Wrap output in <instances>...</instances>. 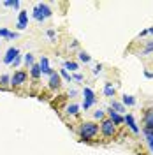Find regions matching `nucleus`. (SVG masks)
<instances>
[{
	"label": "nucleus",
	"instance_id": "9d476101",
	"mask_svg": "<svg viewBox=\"0 0 153 155\" xmlns=\"http://www.w3.org/2000/svg\"><path fill=\"white\" fill-rule=\"evenodd\" d=\"M39 67H41V72H42V74H48V76H51V74H53V71H51V67H49V62H48V58H46V57L41 58Z\"/></svg>",
	"mask_w": 153,
	"mask_h": 155
},
{
	"label": "nucleus",
	"instance_id": "7c9ffc66",
	"mask_svg": "<svg viewBox=\"0 0 153 155\" xmlns=\"http://www.w3.org/2000/svg\"><path fill=\"white\" fill-rule=\"evenodd\" d=\"M74 79H76V81H81V79H83V76H81V74H74Z\"/></svg>",
	"mask_w": 153,
	"mask_h": 155
},
{
	"label": "nucleus",
	"instance_id": "4be33fe9",
	"mask_svg": "<svg viewBox=\"0 0 153 155\" xmlns=\"http://www.w3.org/2000/svg\"><path fill=\"white\" fill-rule=\"evenodd\" d=\"M0 83H2L4 87H7V85H11V76H7V74L0 76Z\"/></svg>",
	"mask_w": 153,
	"mask_h": 155
},
{
	"label": "nucleus",
	"instance_id": "f3484780",
	"mask_svg": "<svg viewBox=\"0 0 153 155\" xmlns=\"http://www.w3.org/2000/svg\"><path fill=\"white\" fill-rule=\"evenodd\" d=\"M123 104H125V106H134L135 99L132 95H127V94H125V95H123Z\"/></svg>",
	"mask_w": 153,
	"mask_h": 155
},
{
	"label": "nucleus",
	"instance_id": "6e6552de",
	"mask_svg": "<svg viewBox=\"0 0 153 155\" xmlns=\"http://www.w3.org/2000/svg\"><path fill=\"white\" fill-rule=\"evenodd\" d=\"M144 125L146 130H153V107L144 111Z\"/></svg>",
	"mask_w": 153,
	"mask_h": 155
},
{
	"label": "nucleus",
	"instance_id": "a211bd4d",
	"mask_svg": "<svg viewBox=\"0 0 153 155\" xmlns=\"http://www.w3.org/2000/svg\"><path fill=\"white\" fill-rule=\"evenodd\" d=\"M65 71H70V72H74V71H77V64L76 62H65Z\"/></svg>",
	"mask_w": 153,
	"mask_h": 155
},
{
	"label": "nucleus",
	"instance_id": "5701e85b",
	"mask_svg": "<svg viewBox=\"0 0 153 155\" xmlns=\"http://www.w3.org/2000/svg\"><path fill=\"white\" fill-rule=\"evenodd\" d=\"M79 60H81V62H85V64H88V62H90L92 58H90V55H88V53L81 51V53H79Z\"/></svg>",
	"mask_w": 153,
	"mask_h": 155
},
{
	"label": "nucleus",
	"instance_id": "7ed1b4c3",
	"mask_svg": "<svg viewBox=\"0 0 153 155\" xmlns=\"http://www.w3.org/2000/svg\"><path fill=\"white\" fill-rule=\"evenodd\" d=\"M83 95H85V102H83V109H88L95 104V94L92 88H85L83 90Z\"/></svg>",
	"mask_w": 153,
	"mask_h": 155
},
{
	"label": "nucleus",
	"instance_id": "aec40b11",
	"mask_svg": "<svg viewBox=\"0 0 153 155\" xmlns=\"http://www.w3.org/2000/svg\"><path fill=\"white\" fill-rule=\"evenodd\" d=\"M25 64H27V67H32L35 62H34V55H30V53H27L25 55Z\"/></svg>",
	"mask_w": 153,
	"mask_h": 155
},
{
	"label": "nucleus",
	"instance_id": "a878e982",
	"mask_svg": "<svg viewBox=\"0 0 153 155\" xmlns=\"http://www.w3.org/2000/svg\"><path fill=\"white\" fill-rule=\"evenodd\" d=\"M97 118V120H100V118H102V116H104V111H95V115H93Z\"/></svg>",
	"mask_w": 153,
	"mask_h": 155
},
{
	"label": "nucleus",
	"instance_id": "6ab92c4d",
	"mask_svg": "<svg viewBox=\"0 0 153 155\" xmlns=\"http://www.w3.org/2000/svg\"><path fill=\"white\" fill-rule=\"evenodd\" d=\"M58 74H60V78H63V79H65V81H69V83L72 81V76L69 74V72H67V71H65V69H62V71H60Z\"/></svg>",
	"mask_w": 153,
	"mask_h": 155
},
{
	"label": "nucleus",
	"instance_id": "f257e3e1",
	"mask_svg": "<svg viewBox=\"0 0 153 155\" xmlns=\"http://www.w3.org/2000/svg\"><path fill=\"white\" fill-rule=\"evenodd\" d=\"M97 132H99V125L93 124V122H85L79 127V136H81L83 141H92L97 136Z\"/></svg>",
	"mask_w": 153,
	"mask_h": 155
},
{
	"label": "nucleus",
	"instance_id": "ddd939ff",
	"mask_svg": "<svg viewBox=\"0 0 153 155\" xmlns=\"http://www.w3.org/2000/svg\"><path fill=\"white\" fill-rule=\"evenodd\" d=\"M30 74H32V78H34V79H39V78H41V74H42V72H41V67H39L37 64H34V65L30 67Z\"/></svg>",
	"mask_w": 153,
	"mask_h": 155
},
{
	"label": "nucleus",
	"instance_id": "423d86ee",
	"mask_svg": "<svg viewBox=\"0 0 153 155\" xmlns=\"http://www.w3.org/2000/svg\"><path fill=\"white\" fill-rule=\"evenodd\" d=\"M27 27H28V12H27V11H19L16 28H18V30H25Z\"/></svg>",
	"mask_w": 153,
	"mask_h": 155
},
{
	"label": "nucleus",
	"instance_id": "b1692460",
	"mask_svg": "<svg viewBox=\"0 0 153 155\" xmlns=\"http://www.w3.org/2000/svg\"><path fill=\"white\" fill-rule=\"evenodd\" d=\"M9 34L11 32L7 28H0V37H9Z\"/></svg>",
	"mask_w": 153,
	"mask_h": 155
},
{
	"label": "nucleus",
	"instance_id": "9b49d317",
	"mask_svg": "<svg viewBox=\"0 0 153 155\" xmlns=\"http://www.w3.org/2000/svg\"><path fill=\"white\" fill-rule=\"evenodd\" d=\"M109 120H111L115 125H120V124L123 122V116L120 115V113H116V111H113V109H111V111H109Z\"/></svg>",
	"mask_w": 153,
	"mask_h": 155
},
{
	"label": "nucleus",
	"instance_id": "39448f33",
	"mask_svg": "<svg viewBox=\"0 0 153 155\" xmlns=\"http://www.w3.org/2000/svg\"><path fill=\"white\" fill-rule=\"evenodd\" d=\"M100 130H102V134L106 137H111V136H115V124L111 122V120H104L102 124H100Z\"/></svg>",
	"mask_w": 153,
	"mask_h": 155
},
{
	"label": "nucleus",
	"instance_id": "f8f14e48",
	"mask_svg": "<svg viewBox=\"0 0 153 155\" xmlns=\"http://www.w3.org/2000/svg\"><path fill=\"white\" fill-rule=\"evenodd\" d=\"M58 87H60V74L53 72L49 76V88H58Z\"/></svg>",
	"mask_w": 153,
	"mask_h": 155
},
{
	"label": "nucleus",
	"instance_id": "393cba45",
	"mask_svg": "<svg viewBox=\"0 0 153 155\" xmlns=\"http://www.w3.org/2000/svg\"><path fill=\"white\" fill-rule=\"evenodd\" d=\"M151 49H153V42H150V44L146 46V49H144V55H148V53H150Z\"/></svg>",
	"mask_w": 153,
	"mask_h": 155
},
{
	"label": "nucleus",
	"instance_id": "dca6fc26",
	"mask_svg": "<svg viewBox=\"0 0 153 155\" xmlns=\"http://www.w3.org/2000/svg\"><path fill=\"white\" fill-rule=\"evenodd\" d=\"M144 134H146V141H148V145H150V148L153 152V130H146L144 129Z\"/></svg>",
	"mask_w": 153,
	"mask_h": 155
},
{
	"label": "nucleus",
	"instance_id": "2f4dec72",
	"mask_svg": "<svg viewBox=\"0 0 153 155\" xmlns=\"http://www.w3.org/2000/svg\"><path fill=\"white\" fill-rule=\"evenodd\" d=\"M12 7H14V9H18V7H19V2H18V0H14V2H12Z\"/></svg>",
	"mask_w": 153,
	"mask_h": 155
},
{
	"label": "nucleus",
	"instance_id": "c85d7f7f",
	"mask_svg": "<svg viewBox=\"0 0 153 155\" xmlns=\"http://www.w3.org/2000/svg\"><path fill=\"white\" fill-rule=\"evenodd\" d=\"M100 71H102V65H97V67L93 69V74H99V72H100Z\"/></svg>",
	"mask_w": 153,
	"mask_h": 155
},
{
	"label": "nucleus",
	"instance_id": "473e14b6",
	"mask_svg": "<svg viewBox=\"0 0 153 155\" xmlns=\"http://www.w3.org/2000/svg\"><path fill=\"white\" fill-rule=\"evenodd\" d=\"M148 34H153V27L151 28H148Z\"/></svg>",
	"mask_w": 153,
	"mask_h": 155
},
{
	"label": "nucleus",
	"instance_id": "4468645a",
	"mask_svg": "<svg viewBox=\"0 0 153 155\" xmlns=\"http://www.w3.org/2000/svg\"><path fill=\"white\" fill-rule=\"evenodd\" d=\"M111 109L116 111V113H122V111H125V106L120 104V102H116V101H113V102H111Z\"/></svg>",
	"mask_w": 153,
	"mask_h": 155
},
{
	"label": "nucleus",
	"instance_id": "412c9836",
	"mask_svg": "<svg viewBox=\"0 0 153 155\" xmlns=\"http://www.w3.org/2000/svg\"><path fill=\"white\" fill-rule=\"evenodd\" d=\"M77 109L79 107L76 104H70V106H67V115H77Z\"/></svg>",
	"mask_w": 153,
	"mask_h": 155
},
{
	"label": "nucleus",
	"instance_id": "cd10ccee",
	"mask_svg": "<svg viewBox=\"0 0 153 155\" xmlns=\"http://www.w3.org/2000/svg\"><path fill=\"white\" fill-rule=\"evenodd\" d=\"M48 37L49 39H55V30H48Z\"/></svg>",
	"mask_w": 153,
	"mask_h": 155
},
{
	"label": "nucleus",
	"instance_id": "20e7f679",
	"mask_svg": "<svg viewBox=\"0 0 153 155\" xmlns=\"http://www.w3.org/2000/svg\"><path fill=\"white\" fill-rule=\"evenodd\" d=\"M27 81V72L25 71H16L12 76H11V85L12 87H19Z\"/></svg>",
	"mask_w": 153,
	"mask_h": 155
},
{
	"label": "nucleus",
	"instance_id": "bb28decb",
	"mask_svg": "<svg viewBox=\"0 0 153 155\" xmlns=\"http://www.w3.org/2000/svg\"><path fill=\"white\" fill-rule=\"evenodd\" d=\"M19 62H21V57H18L16 60H14V62H12V64H11V65H14V67H18V65H19Z\"/></svg>",
	"mask_w": 153,
	"mask_h": 155
},
{
	"label": "nucleus",
	"instance_id": "f03ea898",
	"mask_svg": "<svg viewBox=\"0 0 153 155\" xmlns=\"http://www.w3.org/2000/svg\"><path fill=\"white\" fill-rule=\"evenodd\" d=\"M51 16V9H49L46 4H39L37 7L34 9V18L37 19V21H42V19H46Z\"/></svg>",
	"mask_w": 153,
	"mask_h": 155
},
{
	"label": "nucleus",
	"instance_id": "2eb2a0df",
	"mask_svg": "<svg viewBox=\"0 0 153 155\" xmlns=\"http://www.w3.org/2000/svg\"><path fill=\"white\" fill-rule=\"evenodd\" d=\"M104 94L107 97H113L115 95V87L111 85V83H106V87H104Z\"/></svg>",
	"mask_w": 153,
	"mask_h": 155
},
{
	"label": "nucleus",
	"instance_id": "0eeeda50",
	"mask_svg": "<svg viewBox=\"0 0 153 155\" xmlns=\"http://www.w3.org/2000/svg\"><path fill=\"white\" fill-rule=\"evenodd\" d=\"M19 57V49L18 48H9L7 51H5V57H4V62L7 64V65H11L16 58Z\"/></svg>",
	"mask_w": 153,
	"mask_h": 155
},
{
	"label": "nucleus",
	"instance_id": "c756f323",
	"mask_svg": "<svg viewBox=\"0 0 153 155\" xmlns=\"http://www.w3.org/2000/svg\"><path fill=\"white\" fill-rule=\"evenodd\" d=\"M16 37H18V34H16V32H11L9 37H7V39H16Z\"/></svg>",
	"mask_w": 153,
	"mask_h": 155
},
{
	"label": "nucleus",
	"instance_id": "1a4fd4ad",
	"mask_svg": "<svg viewBox=\"0 0 153 155\" xmlns=\"http://www.w3.org/2000/svg\"><path fill=\"white\" fill-rule=\"evenodd\" d=\"M123 122L129 125V129L132 130V132H139V127H137V124H135V120H134V116L132 115H127V116H123Z\"/></svg>",
	"mask_w": 153,
	"mask_h": 155
}]
</instances>
